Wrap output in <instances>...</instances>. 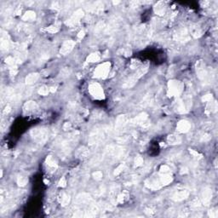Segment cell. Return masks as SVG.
Here are the masks:
<instances>
[{
    "label": "cell",
    "mask_w": 218,
    "mask_h": 218,
    "mask_svg": "<svg viewBox=\"0 0 218 218\" xmlns=\"http://www.w3.org/2000/svg\"><path fill=\"white\" fill-rule=\"evenodd\" d=\"M10 108H11V107H10V106H9V105L6 106L5 109H4V113H8V112H10Z\"/></svg>",
    "instance_id": "obj_48"
},
{
    "label": "cell",
    "mask_w": 218,
    "mask_h": 218,
    "mask_svg": "<svg viewBox=\"0 0 218 218\" xmlns=\"http://www.w3.org/2000/svg\"><path fill=\"white\" fill-rule=\"evenodd\" d=\"M176 129L180 133H187L191 129V124L187 120H181L177 124Z\"/></svg>",
    "instance_id": "obj_13"
},
{
    "label": "cell",
    "mask_w": 218,
    "mask_h": 218,
    "mask_svg": "<svg viewBox=\"0 0 218 218\" xmlns=\"http://www.w3.org/2000/svg\"><path fill=\"white\" fill-rule=\"evenodd\" d=\"M66 185H67V180L65 177H62V179L60 180V182H59V187H66Z\"/></svg>",
    "instance_id": "obj_45"
},
{
    "label": "cell",
    "mask_w": 218,
    "mask_h": 218,
    "mask_svg": "<svg viewBox=\"0 0 218 218\" xmlns=\"http://www.w3.org/2000/svg\"><path fill=\"white\" fill-rule=\"evenodd\" d=\"M46 31L51 33H57L59 31V28L56 27V26H51V27L46 28Z\"/></svg>",
    "instance_id": "obj_42"
},
{
    "label": "cell",
    "mask_w": 218,
    "mask_h": 218,
    "mask_svg": "<svg viewBox=\"0 0 218 218\" xmlns=\"http://www.w3.org/2000/svg\"><path fill=\"white\" fill-rule=\"evenodd\" d=\"M124 169V164H119V165L115 169V170H114V176H118L119 174L123 171Z\"/></svg>",
    "instance_id": "obj_39"
},
{
    "label": "cell",
    "mask_w": 218,
    "mask_h": 218,
    "mask_svg": "<svg viewBox=\"0 0 218 218\" xmlns=\"http://www.w3.org/2000/svg\"><path fill=\"white\" fill-rule=\"evenodd\" d=\"M5 62L8 64V65L11 66L12 67H16V64L17 63L16 58H14V57H12V56H9V57H7L5 59Z\"/></svg>",
    "instance_id": "obj_32"
},
{
    "label": "cell",
    "mask_w": 218,
    "mask_h": 218,
    "mask_svg": "<svg viewBox=\"0 0 218 218\" xmlns=\"http://www.w3.org/2000/svg\"><path fill=\"white\" fill-rule=\"evenodd\" d=\"M211 139V135L210 134H207V133H205V135H203L201 136V138H200V141H210Z\"/></svg>",
    "instance_id": "obj_44"
},
{
    "label": "cell",
    "mask_w": 218,
    "mask_h": 218,
    "mask_svg": "<svg viewBox=\"0 0 218 218\" xmlns=\"http://www.w3.org/2000/svg\"><path fill=\"white\" fill-rule=\"evenodd\" d=\"M128 193L127 192H124L123 193H120L117 196L116 198V201L117 203H119V204H122L127 199H128Z\"/></svg>",
    "instance_id": "obj_29"
},
{
    "label": "cell",
    "mask_w": 218,
    "mask_h": 218,
    "mask_svg": "<svg viewBox=\"0 0 218 218\" xmlns=\"http://www.w3.org/2000/svg\"><path fill=\"white\" fill-rule=\"evenodd\" d=\"M71 69L70 68H68V67H65V68H63L62 71H61V73H60V75H61V77L62 78H67L68 77L70 74H71Z\"/></svg>",
    "instance_id": "obj_34"
},
{
    "label": "cell",
    "mask_w": 218,
    "mask_h": 218,
    "mask_svg": "<svg viewBox=\"0 0 218 218\" xmlns=\"http://www.w3.org/2000/svg\"><path fill=\"white\" fill-rule=\"evenodd\" d=\"M217 111V101L213 100L211 102H208V105H207L206 109H205V113L207 115H211L212 113H215Z\"/></svg>",
    "instance_id": "obj_20"
},
{
    "label": "cell",
    "mask_w": 218,
    "mask_h": 218,
    "mask_svg": "<svg viewBox=\"0 0 218 218\" xmlns=\"http://www.w3.org/2000/svg\"><path fill=\"white\" fill-rule=\"evenodd\" d=\"M143 158H141V156H137L135 158V165L136 167H139V166H141L143 164Z\"/></svg>",
    "instance_id": "obj_36"
},
{
    "label": "cell",
    "mask_w": 218,
    "mask_h": 218,
    "mask_svg": "<svg viewBox=\"0 0 218 218\" xmlns=\"http://www.w3.org/2000/svg\"><path fill=\"white\" fill-rule=\"evenodd\" d=\"M182 137L177 134L169 135L167 136L168 143L170 144V145H177V144H180L182 142Z\"/></svg>",
    "instance_id": "obj_17"
},
{
    "label": "cell",
    "mask_w": 218,
    "mask_h": 218,
    "mask_svg": "<svg viewBox=\"0 0 218 218\" xmlns=\"http://www.w3.org/2000/svg\"><path fill=\"white\" fill-rule=\"evenodd\" d=\"M74 46H75V42L74 41H73V40H67V41H65L62 44L61 50H60V53L62 55H63V56H66L68 53H70L71 51H73Z\"/></svg>",
    "instance_id": "obj_11"
},
{
    "label": "cell",
    "mask_w": 218,
    "mask_h": 218,
    "mask_svg": "<svg viewBox=\"0 0 218 218\" xmlns=\"http://www.w3.org/2000/svg\"><path fill=\"white\" fill-rule=\"evenodd\" d=\"M189 152H190V154L192 155L193 157H194L195 158H202V154H200L199 153H198L197 151H195V150H192V149H190L189 150Z\"/></svg>",
    "instance_id": "obj_43"
},
{
    "label": "cell",
    "mask_w": 218,
    "mask_h": 218,
    "mask_svg": "<svg viewBox=\"0 0 218 218\" xmlns=\"http://www.w3.org/2000/svg\"><path fill=\"white\" fill-rule=\"evenodd\" d=\"M71 200V198L70 196L68 195L66 193H62L59 196V202L60 204L62 205V206H67V205H69Z\"/></svg>",
    "instance_id": "obj_21"
},
{
    "label": "cell",
    "mask_w": 218,
    "mask_h": 218,
    "mask_svg": "<svg viewBox=\"0 0 218 218\" xmlns=\"http://www.w3.org/2000/svg\"><path fill=\"white\" fill-rule=\"evenodd\" d=\"M10 48V40L8 36H3L1 39V49L2 51H7Z\"/></svg>",
    "instance_id": "obj_26"
},
{
    "label": "cell",
    "mask_w": 218,
    "mask_h": 218,
    "mask_svg": "<svg viewBox=\"0 0 218 218\" xmlns=\"http://www.w3.org/2000/svg\"><path fill=\"white\" fill-rule=\"evenodd\" d=\"M201 205L202 204L200 199H193V201L191 202V208L193 209V210H198V209H199L201 207Z\"/></svg>",
    "instance_id": "obj_30"
},
{
    "label": "cell",
    "mask_w": 218,
    "mask_h": 218,
    "mask_svg": "<svg viewBox=\"0 0 218 218\" xmlns=\"http://www.w3.org/2000/svg\"><path fill=\"white\" fill-rule=\"evenodd\" d=\"M208 215H209V217L211 218H217L218 217V211L217 209H212V210H211L209 213H208Z\"/></svg>",
    "instance_id": "obj_41"
},
{
    "label": "cell",
    "mask_w": 218,
    "mask_h": 218,
    "mask_svg": "<svg viewBox=\"0 0 218 218\" xmlns=\"http://www.w3.org/2000/svg\"><path fill=\"white\" fill-rule=\"evenodd\" d=\"M189 196V191L184 188H179L176 190L172 195V199L175 201H182L186 199Z\"/></svg>",
    "instance_id": "obj_10"
},
{
    "label": "cell",
    "mask_w": 218,
    "mask_h": 218,
    "mask_svg": "<svg viewBox=\"0 0 218 218\" xmlns=\"http://www.w3.org/2000/svg\"><path fill=\"white\" fill-rule=\"evenodd\" d=\"M170 174V169L168 165H162L159 170V175H166Z\"/></svg>",
    "instance_id": "obj_35"
},
{
    "label": "cell",
    "mask_w": 218,
    "mask_h": 218,
    "mask_svg": "<svg viewBox=\"0 0 218 218\" xmlns=\"http://www.w3.org/2000/svg\"><path fill=\"white\" fill-rule=\"evenodd\" d=\"M211 199H212V190L209 187H205L202 191L201 198H200L201 204H203L205 206H209L211 205Z\"/></svg>",
    "instance_id": "obj_9"
},
{
    "label": "cell",
    "mask_w": 218,
    "mask_h": 218,
    "mask_svg": "<svg viewBox=\"0 0 218 218\" xmlns=\"http://www.w3.org/2000/svg\"><path fill=\"white\" fill-rule=\"evenodd\" d=\"M84 37V31H80L79 33L78 34V38L79 39H83Z\"/></svg>",
    "instance_id": "obj_47"
},
{
    "label": "cell",
    "mask_w": 218,
    "mask_h": 218,
    "mask_svg": "<svg viewBox=\"0 0 218 218\" xmlns=\"http://www.w3.org/2000/svg\"><path fill=\"white\" fill-rule=\"evenodd\" d=\"M196 72L198 78L203 84H208L212 81L213 75L211 71L206 68L205 63L202 61H199L196 63Z\"/></svg>",
    "instance_id": "obj_2"
},
{
    "label": "cell",
    "mask_w": 218,
    "mask_h": 218,
    "mask_svg": "<svg viewBox=\"0 0 218 218\" xmlns=\"http://www.w3.org/2000/svg\"><path fill=\"white\" fill-rule=\"evenodd\" d=\"M28 179L26 176H19L17 178V184L19 185L20 187H25L26 185L28 184Z\"/></svg>",
    "instance_id": "obj_31"
},
{
    "label": "cell",
    "mask_w": 218,
    "mask_h": 218,
    "mask_svg": "<svg viewBox=\"0 0 218 218\" xmlns=\"http://www.w3.org/2000/svg\"><path fill=\"white\" fill-rule=\"evenodd\" d=\"M71 129V124L70 123L65 124L64 126H63V129H64V130H67V129Z\"/></svg>",
    "instance_id": "obj_46"
},
{
    "label": "cell",
    "mask_w": 218,
    "mask_h": 218,
    "mask_svg": "<svg viewBox=\"0 0 218 218\" xmlns=\"http://www.w3.org/2000/svg\"><path fill=\"white\" fill-rule=\"evenodd\" d=\"M24 112L30 113V112H33L38 109V105L35 101H28L27 103H25V105L23 106Z\"/></svg>",
    "instance_id": "obj_18"
},
{
    "label": "cell",
    "mask_w": 218,
    "mask_h": 218,
    "mask_svg": "<svg viewBox=\"0 0 218 218\" xmlns=\"http://www.w3.org/2000/svg\"><path fill=\"white\" fill-rule=\"evenodd\" d=\"M39 78V74L37 73H30L26 78V84H33L38 81Z\"/></svg>",
    "instance_id": "obj_22"
},
{
    "label": "cell",
    "mask_w": 218,
    "mask_h": 218,
    "mask_svg": "<svg viewBox=\"0 0 218 218\" xmlns=\"http://www.w3.org/2000/svg\"><path fill=\"white\" fill-rule=\"evenodd\" d=\"M88 89H89V92H90V95H92L95 99L102 100V99L105 98V94H104L103 89L99 84L93 83V84H90Z\"/></svg>",
    "instance_id": "obj_7"
},
{
    "label": "cell",
    "mask_w": 218,
    "mask_h": 218,
    "mask_svg": "<svg viewBox=\"0 0 218 218\" xmlns=\"http://www.w3.org/2000/svg\"><path fill=\"white\" fill-rule=\"evenodd\" d=\"M46 164L48 165V167L51 168L53 170H56L58 167V164L56 160L52 156H48L46 158Z\"/></svg>",
    "instance_id": "obj_24"
},
{
    "label": "cell",
    "mask_w": 218,
    "mask_h": 218,
    "mask_svg": "<svg viewBox=\"0 0 218 218\" xmlns=\"http://www.w3.org/2000/svg\"><path fill=\"white\" fill-rule=\"evenodd\" d=\"M36 19V14L35 12L32 11V10H28L22 16V20L25 22H32Z\"/></svg>",
    "instance_id": "obj_23"
},
{
    "label": "cell",
    "mask_w": 218,
    "mask_h": 218,
    "mask_svg": "<svg viewBox=\"0 0 218 218\" xmlns=\"http://www.w3.org/2000/svg\"><path fill=\"white\" fill-rule=\"evenodd\" d=\"M103 9H104V6H103V4L101 2H96L88 8V10L90 12L96 13V14H100L101 12L103 11Z\"/></svg>",
    "instance_id": "obj_19"
},
{
    "label": "cell",
    "mask_w": 218,
    "mask_h": 218,
    "mask_svg": "<svg viewBox=\"0 0 218 218\" xmlns=\"http://www.w3.org/2000/svg\"><path fill=\"white\" fill-rule=\"evenodd\" d=\"M50 92H51V90L47 86H42L39 90V94L41 95H47Z\"/></svg>",
    "instance_id": "obj_33"
},
{
    "label": "cell",
    "mask_w": 218,
    "mask_h": 218,
    "mask_svg": "<svg viewBox=\"0 0 218 218\" xmlns=\"http://www.w3.org/2000/svg\"><path fill=\"white\" fill-rule=\"evenodd\" d=\"M102 176H103V173L100 171V170H98V171H95L93 173V177L95 178L96 181H100V180L102 179Z\"/></svg>",
    "instance_id": "obj_40"
},
{
    "label": "cell",
    "mask_w": 218,
    "mask_h": 218,
    "mask_svg": "<svg viewBox=\"0 0 218 218\" xmlns=\"http://www.w3.org/2000/svg\"><path fill=\"white\" fill-rule=\"evenodd\" d=\"M213 101V95L211 94H207L202 97V101L204 102H211Z\"/></svg>",
    "instance_id": "obj_38"
},
{
    "label": "cell",
    "mask_w": 218,
    "mask_h": 218,
    "mask_svg": "<svg viewBox=\"0 0 218 218\" xmlns=\"http://www.w3.org/2000/svg\"><path fill=\"white\" fill-rule=\"evenodd\" d=\"M101 59V56L99 55V53H92L90 56L87 57V62H99Z\"/></svg>",
    "instance_id": "obj_28"
},
{
    "label": "cell",
    "mask_w": 218,
    "mask_h": 218,
    "mask_svg": "<svg viewBox=\"0 0 218 218\" xmlns=\"http://www.w3.org/2000/svg\"><path fill=\"white\" fill-rule=\"evenodd\" d=\"M129 122L127 115H119L118 117L117 120H116V124H115V127L117 129H120L123 127H124Z\"/></svg>",
    "instance_id": "obj_16"
},
{
    "label": "cell",
    "mask_w": 218,
    "mask_h": 218,
    "mask_svg": "<svg viewBox=\"0 0 218 218\" xmlns=\"http://www.w3.org/2000/svg\"><path fill=\"white\" fill-rule=\"evenodd\" d=\"M104 28H105V23L103 22H100L96 25V27H95V33H100V32L102 31V29Z\"/></svg>",
    "instance_id": "obj_37"
},
{
    "label": "cell",
    "mask_w": 218,
    "mask_h": 218,
    "mask_svg": "<svg viewBox=\"0 0 218 218\" xmlns=\"http://www.w3.org/2000/svg\"><path fill=\"white\" fill-rule=\"evenodd\" d=\"M174 39L176 41L179 42H186L187 40H189V36L187 33V31L186 28H182L177 31V33L174 35Z\"/></svg>",
    "instance_id": "obj_12"
},
{
    "label": "cell",
    "mask_w": 218,
    "mask_h": 218,
    "mask_svg": "<svg viewBox=\"0 0 218 218\" xmlns=\"http://www.w3.org/2000/svg\"><path fill=\"white\" fill-rule=\"evenodd\" d=\"M31 136L37 143L44 144L49 138V130L46 128H35L31 130Z\"/></svg>",
    "instance_id": "obj_4"
},
{
    "label": "cell",
    "mask_w": 218,
    "mask_h": 218,
    "mask_svg": "<svg viewBox=\"0 0 218 218\" xmlns=\"http://www.w3.org/2000/svg\"><path fill=\"white\" fill-rule=\"evenodd\" d=\"M83 16H84V11L81 9H79V10L74 12L73 16L67 20L66 22V25L68 27L73 28L79 22V21L83 18Z\"/></svg>",
    "instance_id": "obj_8"
},
{
    "label": "cell",
    "mask_w": 218,
    "mask_h": 218,
    "mask_svg": "<svg viewBox=\"0 0 218 218\" xmlns=\"http://www.w3.org/2000/svg\"><path fill=\"white\" fill-rule=\"evenodd\" d=\"M118 3H119L118 1H117V2H115V1H114V2H113V4H118Z\"/></svg>",
    "instance_id": "obj_50"
},
{
    "label": "cell",
    "mask_w": 218,
    "mask_h": 218,
    "mask_svg": "<svg viewBox=\"0 0 218 218\" xmlns=\"http://www.w3.org/2000/svg\"><path fill=\"white\" fill-rule=\"evenodd\" d=\"M184 88L183 84L178 80H170L168 82L167 95L169 96H179Z\"/></svg>",
    "instance_id": "obj_5"
},
{
    "label": "cell",
    "mask_w": 218,
    "mask_h": 218,
    "mask_svg": "<svg viewBox=\"0 0 218 218\" xmlns=\"http://www.w3.org/2000/svg\"><path fill=\"white\" fill-rule=\"evenodd\" d=\"M76 155L79 158H84L89 155V149L87 147H82L78 149L77 153H76Z\"/></svg>",
    "instance_id": "obj_25"
},
{
    "label": "cell",
    "mask_w": 218,
    "mask_h": 218,
    "mask_svg": "<svg viewBox=\"0 0 218 218\" xmlns=\"http://www.w3.org/2000/svg\"><path fill=\"white\" fill-rule=\"evenodd\" d=\"M111 63L110 62H104L95 68L94 72V77L97 78H106L110 72Z\"/></svg>",
    "instance_id": "obj_6"
},
{
    "label": "cell",
    "mask_w": 218,
    "mask_h": 218,
    "mask_svg": "<svg viewBox=\"0 0 218 218\" xmlns=\"http://www.w3.org/2000/svg\"><path fill=\"white\" fill-rule=\"evenodd\" d=\"M50 90H51V92H55V91H56V88H54V87H51V88H50Z\"/></svg>",
    "instance_id": "obj_49"
},
{
    "label": "cell",
    "mask_w": 218,
    "mask_h": 218,
    "mask_svg": "<svg viewBox=\"0 0 218 218\" xmlns=\"http://www.w3.org/2000/svg\"><path fill=\"white\" fill-rule=\"evenodd\" d=\"M147 120V114L146 112H142L139 114L138 116H136L134 118H132L129 123H130L131 124H134V125H141L143 123H145L146 121Z\"/></svg>",
    "instance_id": "obj_14"
},
{
    "label": "cell",
    "mask_w": 218,
    "mask_h": 218,
    "mask_svg": "<svg viewBox=\"0 0 218 218\" xmlns=\"http://www.w3.org/2000/svg\"><path fill=\"white\" fill-rule=\"evenodd\" d=\"M192 106V101L189 96H185L184 98H177L173 103L174 110L178 113H185L188 112Z\"/></svg>",
    "instance_id": "obj_3"
},
{
    "label": "cell",
    "mask_w": 218,
    "mask_h": 218,
    "mask_svg": "<svg viewBox=\"0 0 218 218\" xmlns=\"http://www.w3.org/2000/svg\"><path fill=\"white\" fill-rule=\"evenodd\" d=\"M154 12L158 16H164L166 12V4L164 1L158 2L154 6Z\"/></svg>",
    "instance_id": "obj_15"
},
{
    "label": "cell",
    "mask_w": 218,
    "mask_h": 218,
    "mask_svg": "<svg viewBox=\"0 0 218 218\" xmlns=\"http://www.w3.org/2000/svg\"><path fill=\"white\" fill-rule=\"evenodd\" d=\"M172 176L170 174L167 175H159L158 179H148L145 182L146 187L152 190H158L164 186L170 184L172 182Z\"/></svg>",
    "instance_id": "obj_1"
},
{
    "label": "cell",
    "mask_w": 218,
    "mask_h": 218,
    "mask_svg": "<svg viewBox=\"0 0 218 218\" xmlns=\"http://www.w3.org/2000/svg\"><path fill=\"white\" fill-rule=\"evenodd\" d=\"M191 33H192V35L193 36V38H195V39L199 38L202 34L200 28H199L197 25H194V26H193V27L191 28Z\"/></svg>",
    "instance_id": "obj_27"
}]
</instances>
